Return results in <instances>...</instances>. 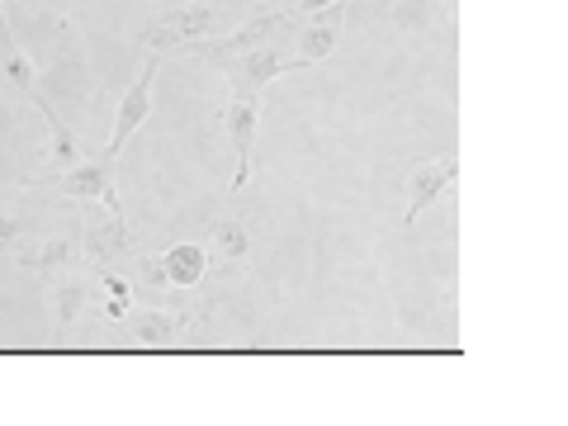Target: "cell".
Listing matches in <instances>:
<instances>
[{
	"mask_svg": "<svg viewBox=\"0 0 568 426\" xmlns=\"http://www.w3.org/2000/svg\"><path fill=\"white\" fill-rule=\"evenodd\" d=\"M455 175H459L455 156H440V162L417 166V175H413V204H407V219H403V223H417V213L432 204V200H440V194L455 185Z\"/></svg>",
	"mask_w": 568,
	"mask_h": 426,
	"instance_id": "5",
	"label": "cell"
},
{
	"mask_svg": "<svg viewBox=\"0 0 568 426\" xmlns=\"http://www.w3.org/2000/svg\"><path fill=\"white\" fill-rule=\"evenodd\" d=\"M204 246H194V242H181V246H171V252L162 256V275L166 284H181V290H190V284H200L204 280Z\"/></svg>",
	"mask_w": 568,
	"mask_h": 426,
	"instance_id": "7",
	"label": "cell"
},
{
	"mask_svg": "<svg viewBox=\"0 0 568 426\" xmlns=\"http://www.w3.org/2000/svg\"><path fill=\"white\" fill-rule=\"evenodd\" d=\"M256 91H233V104L223 110V129L233 138V152H237V175H233V190L246 185V175H252V138H256Z\"/></svg>",
	"mask_w": 568,
	"mask_h": 426,
	"instance_id": "2",
	"label": "cell"
},
{
	"mask_svg": "<svg viewBox=\"0 0 568 426\" xmlns=\"http://www.w3.org/2000/svg\"><path fill=\"white\" fill-rule=\"evenodd\" d=\"M104 294H110V304H104V313H110V317H123V313H129V280H123V275H110V271H104Z\"/></svg>",
	"mask_w": 568,
	"mask_h": 426,
	"instance_id": "15",
	"label": "cell"
},
{
	"mask_svg": "<svg viewBox=\"0 0 568 426\" xmlns=\"http://www.w3.org/2000/svg\"><path fill=\"white\" fill-rule=\"evenodd\" d=\"M294 67V58H284L280 48H261V52H252V58H242V62H233V91H261L265 81H275L280 71H290Z\"/></svg>",
	"mask_w": 568,
	"mask_h": 426,
	"instance_id": "6",
	"label": "cell"
},
{
	"mask_svg": "<svg viewBox=\"0 0 568 426\" xmlns=\"http://www.w3.org/2000/svg\"><path fill=\"white\" fill-rule=\"evenodd\" d=\"M123 246H129V233H123V219L119 213H110V223L91 227V237H85V256H91L95 265H110Z\"/></svg>",
	"mask_w": 568,
	"mask_h": 426,
	"instance_id": "9",
	"label": "cell"
},
{
	"mask_svg": "<svg viewBox=\"0 0 568 426\" xmlns=\"http://www.w3.org/2000/svg\"><path fill=\"white\" fill-rule=\"evenodd\" d=\"M332 43H336V20H323V24L304 29V48L294 52V67H308V62H317V58H327Z\"/></svg>",
	"mask_w": 568,
	"mask_h": 426,
	"instance_id": "11",
	"label": "cell"
},
{
	"mask_svg": "<svg viewBox=\"0 0 568 426\" xmlns=\"http://www.w3.org/2000/svg\"><path fill=\"white\" fill-rule=\"evenodd\" d=\"M152 77H156V62L148 58V67H142V77L123 91V100H119V119H114V138H110V152L119 156V148L129 142L138 129H142V119L152 114Z\"/></svg>",
	"mask_w": 568,
	"mask_h": 426,
	"instance_id": "4",
	"label": "cell"
},
{
	"mask_svg": "<svg viewBox=\"0 0 568 426\" xmlns=\"http://www.w3.org/2000/svg\"><path fill=\"white\" fill-rule=\"evenodd\" d=\"M33 100H39V110L48 114V133H52V171H48V175H62V171H71V166H81V142L71 138L67 123L48 110L43 95H33Z\"/></svg>",
	"mask_w": 568,
	"mask_h": 426,
	"instance_id": "8",
	"label": "cell"
},
{
	"mask_svg": "<svg viewBox=\"0 0 568 426\" xmlns=\"http://www.w3.org/2000/svg\"><path fill=\"white\" fill-rule=\"evenodd\" d=\"M14 233H20V223H14L10 213H0V246H10V242H14Z\"/></svg>",
	"mask_w": 568,
	"mask_h": 426,
	"instance_id": "16",
	"label": "cell"
},
{
	"mask_svg": "<svg viewBox=\"0 0 568 426\" xmlns=\"http://www.w3.org/2000/svg\"><path fill=\"white\" fill-rule=\"evenodd\" d=\"M67 261H71V242L67 237H52V242L29 246V252H24L29 271H52V265H67Z\"/></svg>",
	"mask_w": 568,
	"mask_h": 426,
	"instance_id": "12",
	"label": "cell"
},
{
	"mask_svg": "<svg viewBox=\"0 0 568 426\" xmlns=\"http://www.w3.org/2000/svg\"><path fill=\"white\" fill-rule=\"evenodd\" d=\"M213 246L227 252V256H246V252H252V242H246L242 223H219V227H213Z\"/></svg>",
	"mask_w": 568,
	"mask_h": 426,
	"instance_id": "13",
	"label": "cell"
},
{
	"mask_svg": "<svg viewBox=\"0 0 568 426\" xmlns=\"http://www.w3.org/2000/svg\"><path fill=\"white\" fill-rule=\"evenodd\" d=\"M114 162H119V156L104 148L95 162H81V166L62 171V190L71 194V200H104V204H110V213H119V194H114V185H110ZM119 219H123V213H119Z\"/></svg>",
	"mask_w": 568,
	"mask_h": 426,
	"instance_id": "3",
	"label": "cell"
},
{
	"mask_svg": "<svg viewBox=\"0 0 568 426\" xmlns=\"http://www.w3.org/2000/svg\"><path fill=\"white\" fill-rule=\"evenodd\" d=\"M175 332H181V317L175 313H142V317H133V342H142V346H166Z\"/></svg>",
	"mask_w": 568,
	"mask_h": 426,
	"instance_id": "10",
	"label": "cell"
},
{
	"mask_svg": "<svg viewBox=\"0 0 568 426\" xmlns=\"http://www.w3.org/2000/svg\"><path fill=\"white\" fill-rule=\"evenodd\" d=\"M81 308H85V290H81V284H62V290H58V323L71 327L81 317Z\"/></svg>",
	"mask_w": 568,
	"mask_h": 426,
	"instance_id": "14",
	"label": "cell"
},
{
	"mask_svg": "<svg viewBox=\"0 0 568 426\" xmlns=\"http://www.w3.org/2000/svg\"><path fill=\"white\" fill-rule=\"evenodd\" d=\"M327 6H336V0H298V14H313V10H327Z\"/></svg>",
	"mask_w": 568,
	"mask_h": 426,
	"instance_id": "17",
	"label": "cell"
},
{
	"mask_svg": "<svg viewBox=\"0 0 568 426\" xmlns=\"http://www.w3.org/2000/svg\"><path fill=\"white\" fill-rule=\"evenodd\" d=\"M213 29V10L209 6H181V10H166L162 20H152L142 43L152 52H171V48H190L194 39H204Z\"/></svg>",
	"mask_w": 568,
	"mask_h": 426,
	"instance_id": "1",
	"label": "cell"
}]
</instances>
